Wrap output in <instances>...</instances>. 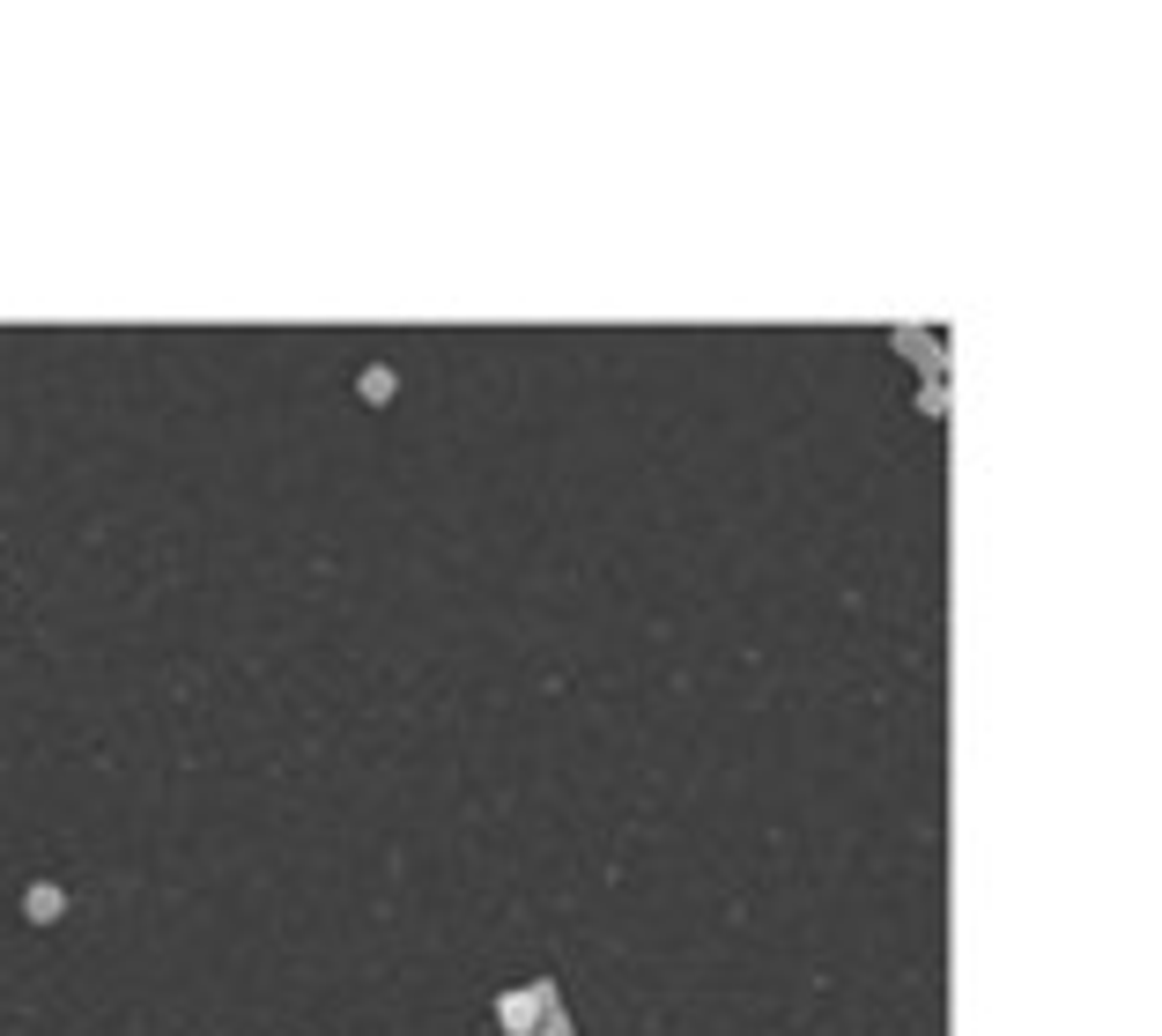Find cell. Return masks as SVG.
Returning a JSON list of instances; mask_svg holds the SVG:
<instances>
[{"label": "cell", "mask_w": 1162, "mask_h": 1036, "mask_svg": "<svg viewBox=\"0 0 1162 1036\" xmlns=\"http://www.w3.org/2000/svg\"><path fill=\"white\" fill-rule=\"evenodd\" d=\"M489 1022H496V1036H578L570 1014H563V985H556V977H526V985L496 992Z\"/></svg>", "instance_id": "1"}, {"label": "cell", "mask_w": 1162, "mask_h": 1036, "mask_svg": "<svg viewBox=\"0 0 1162 1036\" xmlns=\"http://www.w3.org/2000/svg\"><path fill=\"white\" fill-rule=\"evenodd\" d=\"M393 393H400V378H393V370H385V363H371V370H363V378H356V400H371V408H385V400H393Z\"/></svg>", "instance_id": "2"}, {"label": "cell", "mask_w": 1162, "mask_h": 1036, "mask_svg": "<svg viewBox=\"0 0 1162 1036\" xmlns=\"http://www.w3.org/2000/svg\"><path fill=\"white\" fill-rule=\"evenodd\" d=\"M23 911L38 918V926H52V918L67 911V896H60V888H52V881H38V888H30V903H23Z\"/></svg>", "instance_id": "3"}]
</instances>
